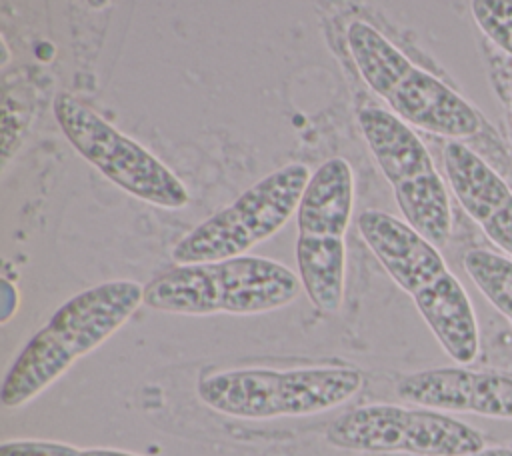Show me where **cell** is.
<instances>
[{
	"label": "cell",
	"instance_id": "1",
	"mask_svg": "<svg viewBox=\"0 0 512 456\" xmlns=\"http://www.w3.org/2000/svg\"><path fill=\"white\" fill-rule=\"evenodd\" d=\"M356 224L388 276L412 298L442 350L458 364H470L480 350L478 320L438 246L382 210H364Z\"/></svg>",
	"mask_w": 512,
	"mask_h": 456
},
{
	"label": "cell",
	"instance_id": "2",
	"mask_svg": "<svg viewBox=\"0 0 512 456\" xmlns=\"http://www.w3.org/2000/svg\"><path fill=\"white\" fill-rule=\"evenodd\" d=\"M142 302L144 288L134 280H108L68 298L14 358L2 380V406L20 408L40 396L116 334Z\"/></svg>",
	"mask_w": 512,
	"mask_h": 456
},
{
	"label": "cell",
	"instance_id": "3",
	"mask_svg": "<svg viewBox=\"0 0 512 456\" xmlns=\"http://www.w3.org/2000/svg\"><path fill=\"white\" fill-rule=\"evenodd\" d=\"M302 290L300 276L262 256L176 264L144 288V304L182 316L264 314L288 306Z\"/></svg>",
	"mask_w": 512,
	"mask_h": 456
},
{
	"label": "cell",
	"instance_id": "4",
	"mask_svg": "<svg viewBox=\"0 0 512 456\" xmlns=\"http://www.w3.org/2000/svg\"><path fill=\"white\" fill-rule=\"evenodd\" d=\"M346 42L358 74L408 126L448 140L472 138L480 130V116L460 94L416 66L376 28L356 20Z\"/></svg>",
	"mask_w": 512,
	"mask_h": 456
},
{
	"label": "cell",
	"instance_id": "5",
	"mask_svg": "<svg viewBox=\"0 0 512 456\" xmlns=\"http://www.w3.org/2000/svg\"><path fill=\"white\" fill-rule=\"evenodd\" d=\"M362 382V372L352 366L238 368L202 374L196 394L218 414L240 420H272L328 412L348 402Z\"/></svg>",
	"mask_w": 512,
	"mask_h": 456
},
{
	"label": "cell",
	"instance_id": "6",
	"mask_svg": "<svg viewBox=\"0 0 512 456\" xmlns=\"http://www.w3.org/2000/svg\"><path fill=\"white\" fill-rule=\"evenodd\" d=\"M354 208V176L344 158H330L310 174L296 208V264L308 300L338 312L344 298V236Z\"/></svg>",
	"mask_w": 512,
	"mask_h": 456
},
{
	"label": "cell",
	"instance_id": "7",
	"mask_svg": "<svg viewBox=\"0 0 512 456\" xmlns=\"http://www.w3.org/2000/svg\"><path fill=\"white\" fill-rule=\"evenodd\" d=\"M358 124L404 222L438 248L444 246L452 234V208L446 184L424 142L404 120L384 108H362Z\"/></svg>",
	"mask_w": 512,
	"mask_h": 456
},
{
	"label": "cell",
	"instance_id": "8",
	"mask_svg": "<svg viewBox=\"0 0 512 456\" xmlns=\"http://www.w3.org/2000/svg\"><path fill=\"white\" fill-rule=\"evenodd\" d=\"M310 180L308 166L292 162L246 188L232 204L208 216L172 248L176 264L244 256L272 238L296 212Z\"/></svg>",
	"mask_w": 512,
	"mask_h": 456
},
{
	"label": "cell",
	"instance_id": "9",
	"mask_svg": "<svg viewBox=\"0 0 512 456\" xmlns=\"http://www.w3.org/2000/svg\"><path fill=\"white\" fill-rule=\"evenodd\" d=\"M52 112L70 146L120 190L168 210L190 202L184 182L164 162L72 94L58 92Z\"/></svg>",
	"mask_w": 512,
	"mask_h": 456
},
{
	"label": "cell",
	"instance_id": "10",
	"mask_svg": "<svg viewBox=\"0 0 512 456\" xmlns=\"http://www.w3.org/2000/svg\"><path fill=\"white\" fill-rule=\"evenodd\" d=\"M326 442L352 452L414 454V456H468L486 446L474 426L432 408L396 404H366L334 418Z\"/></svg>",
	"mask_w": 512,
	"mask_h": 456
},
{
	"label": "cell",
	"instance_id": "11",
	"mask_svg": "<svg viewBox=\"0 0 512 456\" xmlns=\"http://www.w3.org/2000/svg\"><path fill=\"white\" fill-rule=\"evenodd\" d=\"M394 392L414 406L512 420V376L508 374L464 366L428 368L400 376Z\"/></svg>",
	"mask_w": 512,
	"mask_h": 456
},
{
	"label": "cell",
	"instance_id": "12",
	"mask_svg": "<svg viewBox=\"0 0 512 456\" xmlns=\"http://www.w3.org/2000/svg\"><path fill=\"white\" fill-rule=\"evenodd\" d=\"M442 162L450 190L462 210L504 256L512 258V188L460 140L446 142Z\"/></svg>",
	"mask_w": 512,
	"mask_h": 456
},
{
	"label": "cell",
	"instance_id": "13",
	"mask_svg": "<svg viewBox=\"0 0 512 456\" xmlns=\"http://www.w3.org/2000/svg\"><path fill=\"white\" fill-rule=\"evenodd\" d=\"M462 264L482 296L512 324V258L476 248L466 252Z\"/></svg>",
	"mask_w": 512,
	"mask_h": 456
},
{
	"label": "cell",
	"instance_id": "14",
	"mask_svg": "<svg viewBox=\"0 0 512 456\" xmlns=\"http://www.w3.org/2000/svg\"><path fill=\"white\" fill-rule=\"evenodd\" d=\"M472 16L482 34L512 56V0H472Z\"/></svg>",
	"mask_w": 512,
	"mask_h": 456
},
{
	"label": "cell",
	"instance_id": "15",
	"mask_svg": "<svg viewBox=\"0 0 512 456\" xmlns=\"http://www.w3.org/2000/svg\"><path fill=\"white\" fill-rule=\"evenodd\" d=\"M0 456H140L116 448H78L54 440H10L0 444Z\"/></svg>",
	"mask_w": 512,
	"mask_h": 456
},
{
	"label": "cell",
	"instance_id": "16",
	"mask_svg": "<svg viewBox=\"0 0 512 456\" xmlns=\"http://www.w3.org/2000/svg\"><path fill=\"white\" fill-rule=\"evenodd\" d=\"M468 456H512V448H504V446H484L482 450L468 454Z\"/></svg>",
	"mask_w": 512,
	"mask_h": 456
},
{
	"label": "cell",
	"instance_id": "17",
	"mask_svg": "<svg viewBox=\"0 0 512 456\" xmlns=\"http://www.w3.org/2000/svg\"><path fill=\"white\" fill-rule=\"evenodd\" d=\"M110 2H112V0H86V4H88L92 10H102V8H106Z\"/></svg>",
	"mask_w": 512,
	"mask_h": 456
}]
</instances>
